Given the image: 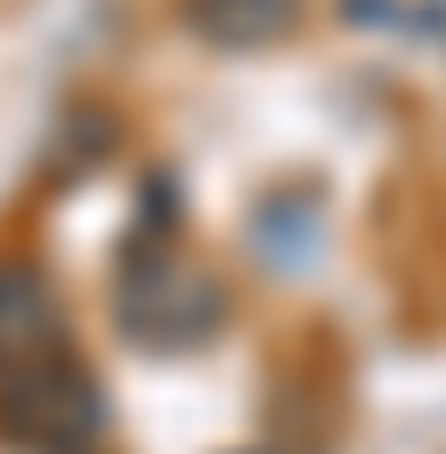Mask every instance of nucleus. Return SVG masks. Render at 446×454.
<instances>
[{"mask_svg":"<svg viewBox=\"0 0 446 454\" xmlns=\"http://www.w3.org/2000/svg\"><path fill=\"white\" fill-rule=\"evenodd\" d=\"M301 17V0H187V25L219 49H268L285 41Z\"/></svg>","mask_w":446,"mask_h":454,"instance_id":"obj_4","label":"nucleus"},{"mask_svg":"<svg viewBox=\"0 0 446 454\" xmlns=\"http://www.w3.org/2000/svg\"><path fill=\"white\" fill-rule=\"evenodd\" d=\"M130 333L154 340V349H187V340L219 333V284L195 268V260H171V252H154L138 276H130Z\"/></svg>","mask_w":446,"mask_h":454,"instance_id":"obj_2","label":"nucleus"},{"mask_svg":"<svg viewBox=\"0 0 446 454\" xmlns=\"http://www.w3.org/2000/svg\"><path fill=\"white\" fill-rule=\"evenodd\" d=\"M49 357H66V309H58V284L41 268L9 260L0 268V389L41 373Z\"/></svg>","mask_w":446,"mask_h":454,"instance_id":"obj_3","label":"nucleus"},{"mask_svg":"<svg viewBox=\"0 0 446 454\" xmlns=\"http://www.w3.org/2000/svg\"><path fill=\"white\" fill-rule=\"evenodd\" d=\"M0 430H17L41 454H82L98 438V381H90V365H74V349H66L41 373L9 381L0 389Z\"/></svg>","mask_w":446,"mask_h":454,"instance_id":"obj_1","label":"nucleus"}]
</instances>
